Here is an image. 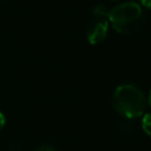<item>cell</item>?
Here are the masks:
<instances>
[{
  "mask_svg": "<svg viewBox=\"0 0 151 151\" xmlns=\"http://www.w3.org/2000/svg\"><path fill=\"white\" fill-rule=\"evenodd\" d=\"M34 151H57V150H55L54 146H52L50 144H42V145L38 146Z\"/></svg>",
  "mask_w": 151,
  "mask_h": 151,
  "instance_id": "obj_7",
  "label": "cell"
},
{
  "mask_svg": "<svg viewBox=\"0 0 151 151\" xmlns=\"http://www.w3.org/2000/svg\"><path fill=\"white\" fill-rule=\"evenodd\" d=\"M142 129L143 131L151 137V113H146L142 119Z\"/></svg>",
  "mask_w": 151,
  "mask_h": 151,
  "instance_id": "obj_6",
  "label": "cell"
},
{
  "mask_svg": "<svg viewBox=\"0 0 151 151\" xmlns=\"http://www.w3.org/2000/svg\"><path fill=\"white\" fill-rule=\"evenodd\" d=\"M118 130L125 138H133L138 133V126L133 122H122V124L118 126Z\"/></svg>",
  "mask_w": 151,
  "mask_h": 151,
  "instance_id": "obj_4",
  "label": "cell"
},
{
  "mask_svg": "<svg viewBox=\"0 0 151 151\" xmlns=\"http://www.w3.org/2000/svg\"><path fill=\"white\" fill-rule=\"evenodd\" d=\"M112 106L116 112L127 119L143 116L146 100L142 90L132 84L118 86L112 94Z\"/></svg>",
  "mask_w": 151,
  "mask_h": 151,
  "instance_id": "obj_2",
  "label": "cell"
},
{
  "mask_svg": "<svg viewBox=\"0 0 151 151\" xmlns=\"http://www.w3.org/2000/svg\"><path fill=\"white\" fill-rule=\"evenodd\" d=\"M107 19L118 33L130 35L142 28L144 24V13L139 4L126 1L110 8Z\"/></svg>",
  "mask_w": 151,
  "mask_h": 151,
  "instance_id": "obj_1",
  "label": "cell"
},
{
  "mask_svg": "<svg viewBox=\"0 0 151 151\" xmlns=\"http://www.w3.org/2000/svg\"><path fill=\"white\" fill-rule=\"evenodd\" d=\"M109 33V20L106 18H97L92 19L86 27V39L90 44L97 45L103 42Z\"/></svg>",
  "mask_w": 151,
  "mask_h": 151,
  "instance_id": "obj_3",
  "label": "cell"
},
{
  "mask_svg": "<svg viewBox=\"0 0 151 151\" xmlns=\"http://www.w3.org/2000/svg\"><path fill=\"white\" fill-rule=\"evenodd\" d=\"M147 104L151 107V91H150V94H149V98H147Z\"/></svg>",
  "mask_w": 151,
  "mask_h": 151,
  "instance_id": "obj_10",
  "label": "cell"
},
{
  "mask_svg": "<svg viewBox=\"0 0 151 151\" xmlns=\"http://www.w3.org/2000/svg\"><path fill=\"white\" fill-rule=\"evenodd\" d=\"M5 1H6V0H0V5H1V4H4Z\"/></svg>",
  "mask_w": 151,
  "mask_h": 151,
  "instance_id": "obj_11",
  "label": "cell"
},
{
  "mask_svg": "<svg viewBox=\"0 0 151 151\" xmlns=\"http://www.w3.org/2000/svg\"><path fill=\"white\" fill-rule=\"evenodd\" d=\"M109 13H110V8H107V6L104 4H98L92 8V14L97 18H106L107 19Z\"/></svg>",
  "mask_w": 151,
  "mask_h": 151,
  "instance_id": "obj_5",
  "label": "cell"
},
{
  "mask_svg": "<svg viewBox=\"0 0 151 151\" xmlns=\"http://www.w3.org/2000/svg\"><path fill=\"white\" fill-rule=\"evenodd\" d=\"M139 1V5L147 8V9H151V0H138Z\"/></svg>",
  "mask_w": 151,
  "mask_h": 151,
  "instance_id": "obj_8",
  "label": "cell"
},
{
  "mask_svg": "<svg viewBox=\"0 0 151 151\" xmlns=\"http://www.w3.org/2000/svg\"><path fill=\"white\" fill-rule=\"evenodd\" d=\"M5 123H6V118H5V116L0 112V130L5 126Z\"/></svg>",
  "mask_w": 151,
  "mask_h": 151,
  "instance_id": "obj_9",
  "label": "cell"
}]
</instances>
